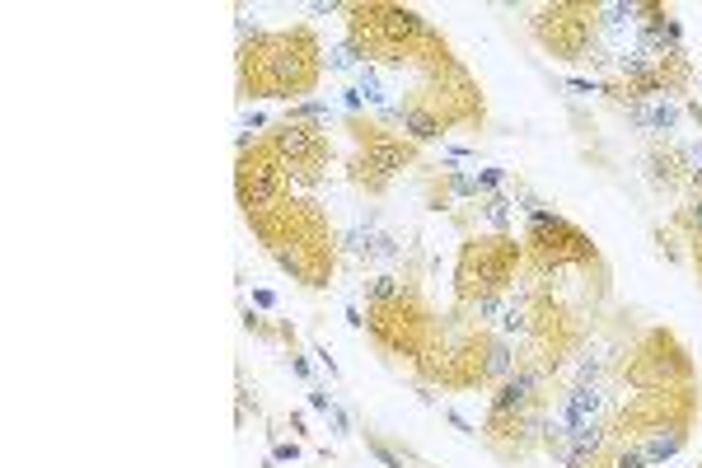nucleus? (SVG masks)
<instances>
[{"instance_id":"1","label":"nucleus","mask_w":702,"mask_h":468,"mask_svg":"<svg viewBox=\"0 0 702 468\" xmlns=\"http://www.w3.org/2000/svg\"><path fill=\"white\" fill-rule=\"evenodd\" d=\"M632 122L646 126V131H670L674 122H679V103H670V98H655V103H637L632 108Z\"/></svg>"},{"instance_id":"2","label":"nucleus","mask_w":702,"mask_h":468,"mask_svg":"<svg viewBox=\"0 0 702 468\" xmlns=\"http://www.w3.org/2000/svg\"><path fill=\"white\" fill-rule=\"evenodd\" d=\"M314 131L309 126H300V122H286V126H277V145H281V155H291V159H300V155H309L314 150Z\"/></svg>"},{"instance_id":"3","label":"nucleus","mask_w":702,"mask_h":468,"mask_svg":"<svg viewBox=\"0 0 702 468\" xmlns=\"http://www.w3.org/2000/svg\"><path fill=\"white\" fill-rule=\"evenodd\" d=\"M679 445H684V436H679V431H651V436H646V445H641V454H646V464H665V459H674V454H679Z\"/></svg>"},{"instance_id":"4","label":"nucleus","mask_w":702,"mask_h":468,"mask_svg":"<svg viewBox=\"0 0 702 468\" xmlns=\"http://www.w3.org/2000/svg\"><path fill=\"white\" fill-rule=\"evenodd\" d=\"M529 389H534V374H515V379H506L501 384V393H497V412H511V407H525V398H529Z\"/></svg>"},{"instance_id":"5","label":"nucleus","mask_w":702,"mask_h":468,"mask_svg":"<svg viewBox=\"0 0 702 468\" xmlns=\"http://www.w3.org/2000/svg\"><path fill=\"white\" fill-rule=\"evenodd\" d=\"M566 440H571V454H594L599 440H604V431L585 417V421H571V426H566Z\"/></svg>"},{"instance_id":"6","label":"nucleus","mask_w":702,"mask_h":468,"mask_svg":"<svg viewBox=\"0 0 702 468\" xmlns=\"http://www.w3.org/2000/svg\"><path fill=\"white\" fill-rule=\"evenodd\" d=\"M356 85H360V98H365V103H389V89H384V80H379L374 66H360Z\"/></svg>"},{"instance_id":"7","label":"nucleus","mask_w":702,"mask_h":468,"mask_svg":"<svg viewBox=\"0 0 702 468\" xmlns=\"http://www.w3.org/2000/svg\"><path fill=\"white\" fill-rule=\"evenodd\" d=\"M328 66H332V71H360V57H356V47H351V43L332 47V52H328Z\"/></svg>"},{"instance_id":"8","label":"nucleus","mask_w":702,"mask_h":468,"mask_svg":"<svg viewBox=\"0 0 702 468\" xmlns=\"http://www.w3.org/2000/svg\"><path fill=\"white\" fill-rule=\"evenodd\" d=\"M365 295H370V300H393V295H398V281H393V277H374L370 286H365Z\"/></svg>"},{"instance_id":"9","label":"nucleus","mask_w":702,"mask_h":468,"mask_svg":"<svg viewBox=\"0 0 702 468\" xmlns=\"http://www.w3.org/2000/svg\"><path fill=\"white\" fill-rule=\"evenodd\" d=\"M618 468H646V454H641V445H632V450H623V459H618Z\"/></svg>"},{"instance_id":"10","label":"nucleus","mask_w":702,"mask_h":468,"mask_svg":"<svg viewBox=\"0 0 702 468\" xmlns=\"http://www.w3.org/2000/svg\"><path fill=\"white\" fill-rule=\"evenodd\" d=\"M506 365H511L506 346H492V360H487V370H492V374H506Z\"/></svg>"},{"instance_id":"11","label":"nucleus","mask_w":702,"mask_h":468,"mask_svg":"<svg viewBox=\"0 0 702 468\" xmlns=\"http://www.w3.org/2000/svg\"><path fill=\"white\" fill-rule=\"evenodd\" d=\"M407 126H412V131H417L421 140H426V136H436V122H431V117H407Z\"/></svg>"},{"instance_id":"12","label":"nucleus","mask_w":702,"mask_h":468,"mask_svg":"<svg viewBox=\"0 0 702 468\" xmlns=\"http://www.w3.org/2000/svg\"><path fill=\"white\" fill-rule=\"evenodd\" d=\"M478 183H483V187H497V183H501V169H487L483 178H478Z\"/></svg>"},{"instance_id":"13","label":"nucleus","mask_w":702,"mask_h":468,"mask_svg":"<svg viewBox=\"0 0 702 468\" xmlns=\"http://www.w3.org/2000/svg\"><path fill=\"white\" fill-rule=\"evenodd\" d=\"M693 220H698V225H702V206H693Z\"/></svg>"}]
</instances>
